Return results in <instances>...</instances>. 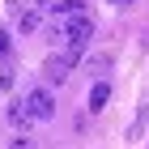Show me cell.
I'll use <instances>...</instances> for the list:
<instances>
[{"label": "cell", "instance_id": "6da1fadb", "mask_svg": "<svg viewBox=\"0 0 149 149\" xmlns=\"http://www.w3.org/2000/svg\"><path fill=\"white\" fill-rule=\"evenodd\" d=\"M77 56L81 51H72V47H64V51H51V56L43 60V72L51 85H64V81L72 77V68H77Z\"/></svg>", "mask_w": 149, "mask_h": 149}, {"label": "cell", "instance_id": "7a4b0ae2", "mask_svg": "<svg viewBox=\"0 0 149 149\" xmlns=\"http://www.w3.org/2000/svg\"><path fill=\"white\" fill-rule=\"evenodd\" d=\"M26 111H30V119H51L56 115V94L47 85H30L26 90Z\"/></svg>", "mask_w": 149, "mask_h": 149}, {"label": "cell", "instance_id": "3957f363", "mask_svg": "<svg viewBox=\"0 0 149 149\" xmlns=\"http://www.w3.org/2000/svg\"><path fill=\"white\" fill-rule=\"evenodd\" d=\"M94 38V22L81 13V17H64V47H72V51H81V47Z\"/></svg>", "mask_w": 149, "mask_h": 149}, {"label": "cell", "instance_id": "277c9868", "mask_svg": "<svg viewBox=\"0 0 149 149\" xmlns=\"http://www.w3.org/2000/svg\"><path fill=\"white\" fill-rule=\"evenodd\" d=\"M4 119H9L13 128H26V124H34V119H30V111H26V98H13V102L4 107Z\"/></svg>", "mask_w": 149, "mask_h": 149}, {"label": "cell", "instance_id": "5b68a950", "mask_svg": "<svg viewBox=\"0 0 149 149\" xmlns=\"http://www.w3.org/2000/svg\"><path fill=\"white\" fill-rule=\"evenodd\" d=\"M107 102H111V85H107V81H94V90H90V111L102 115Z\"/></svg>", "mask_w": 149, "mask_h": 149}, {"label": "cell", "instance_id": "8992f818", "mask_svg": "<svg viewBox=\"0 0 149 149\" xmlns=\"http://www.w3.org/2000/svg\"><path fill=\"white\" fill-rule=\"evenodd\" d=\"M17 30H22V34H34V30H43V9H26L22 17H17Z\"/></svg>", "mask_w": 149, "mask_h": 149}, {"label": "cell", "instance_id": "52a82bcc", "mask_svg": "<svg viewBox=\"0 0 149 149\" xmlns=\"http://www.w3.org/2000/svg\"><path fill=\"white\" fill-rule=\"evenodd\" d=\"M107 68H111V56H90V72H94L98 81H102V72H107Z\"/></svg>", "mask_w": 149, "mask_h": 149}, {"label": "cell", "instance_id": "ba28073f", "mask_svg": "<svg viewBox=\"0 0 149 149\" xmlns=\"http://www.w3.org/2000/svg\"><path fill=\"white\" fill-rule=\"evenodd\" d=\"M9 149H38V145H34V141H30V136H22V132H17V136L9 141Z\"/></svg>", "mask_w": 149, "mask_h": 149}, {"label": "cell", "instance_id": "9c48e42d", "mask_svg": "<svg viewBox=\"0 0 149 149\" xmlns=\"http://www.w3.org/2000/svg\"><path fill=\"white\" fill-rule=\"evenodd\" d=\"M9 51H13V38H9V30L0 26V56H9Z\"/></svg>", "mask_w": 149, "mask_h": 149}, {"label": "cell", "instance_id": "30bf717a", "mask_svg": "<svg viewBox=\"0 0 149 149\" xmlns=\"http://www.w3.org/2000/svg\"><path fill=\"white\" fill-rule=\"evenodd\" d=\"M13 81H17V72L4 68V72H0V90H13Z\"/></svg>", "mask_w": 149, "mask_h": 149}, {"label": "cell", "instance_id": "8fae6325", "mask_svg": "<svg viewBox=\"0 0 149 149\" xmlns=\"http://www.w3.org/2000/svg\"><path fill=\"white\" fill-rule=\"evenodd\" d=\"M115 9H132V4H136V0H111Z\"/></svg>", "mask_w": 149, "mask_h": 149}, {"label": "cell", "instance_id": "7c38bea8", "mask_svg": "<svg viewBox=\"0 0 149 149\" xmlns=\"http://www.w3.org/2000/svg\"><path fill=\"white\" fill-rule=\"evenodd\" d=\"M51 4H56V0H34V9H51Z\"/></svg>", "mask_w": 149, "mask_h": 149}]
</instances>
